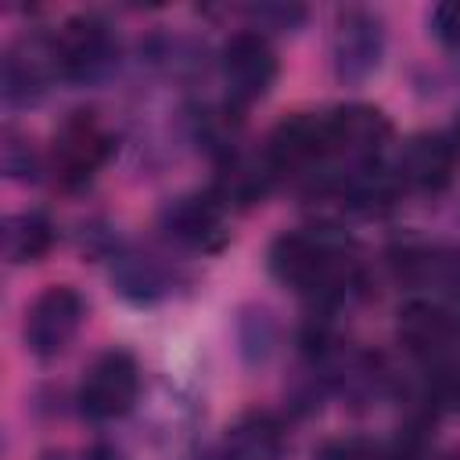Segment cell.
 Masks as SVG:
<instances>
[{
  "mask_svg": "<svg viewBox=\"0 0 460 460\" xmlns=\"http://www.w3.org/2000/svg\"><path fill=\"white\" fill-rule=\"evenodd\" d=\"M385 58V22L367 7L338 11L331 25V68L338 83L356 86L377 72Z\"/></svg>",
  "mask_w": 460,
  "mask_h": 460,
  "instance_id": "cell-2",
  "label": "cell"
},
{
  "mask_svg": "<svg viewBox=\"0 0 460 460\" xmlns=\"http://www.w3.org/2000/svg\"><path fill=\"white\" fill-rule=\"evenodd\" d=\"M399 338L428 367L442 359H460V320L438 302H406L399 313Z\"/></svg>",
  "mask_w": 460,
  "mask_h": 460,
  "instance_id": "cell-11",
  "label": "cell"
},
{
  "mask_svg": "<svg viewBox=\"0 0 460 460\" xmlns=\"http://www.w3.org/2000/svg\"><path fill=\"white\" fill-rule=\"evenodd\" d=\"M43 460H108L101 449H90V453H83V456H68V453H47Z\"/></svg>",
  "mask_w": 460,
  "mask_h": 460,
  "instance_id": "cell-22",
  "label": "cell"
},
{
  "mask_svg": "<svg viewBox=\"0 0 460 460\" xmlns=\"http://www.w3.org/2000/svg\"><path fill=\"white\" fill-rule=\"evenodd\" d=\"M284 428L273 413L252 410L237 417L223 435V460H280Z\"/></svg>",
  "mask_w": 460,
  "mask_h": 460,
  "instance_id": "cell-14",
  "label": "cell"
},
{
  "mask_svg": "<svg viewBox=\"0 0 460 460\" xmlns=\"http://www.w3.org/2000/svg\"><path fill=\"white\" fill-rule=\"evenodd\" d=\"M140 395V363L126 349H111L93 359L79 385V413L86 420H119Z\"/></svg>",
  "mask_w": 460,
  "mask_h": 460,
  "instance_id": "cell-5",
  "label": "cell"
},
{
  "mask_svg": "<svg viewBox=\"0 0 460 460\" xmlns=\"http://www.w3.org/2000/svg\"><path fill=\"white\" fill-rule=\"evenodd\" d=\"M280 341V323L266 305H244L237 313V352L248 367H262Z\"/></svg>",
  "mask_w": 460,
  "mask_h": 460,
  "instance_id": "cell-17",
  "label": "cell"
},
{
  "mask_svg": "<svg viewBox=\"0 0 460 460\" xmlns=\"http://www.w3.org/2000/svg\"><path fill=\"white\" fill-rule=\"evenodd\" d=\"M266 266L277 284H284L313 302H323V305L338 302L349 288V262H345L341 248L320 230L280 234L266 252Z\"/></svg>",
  "mask_w": 460,
  "mask_h": 460,
  "instance_id": "cell-1",
  "label": "cell"
},
{
  "mask_svg": "<svg viewBox=\"0 0 460 460\" xmlns=\"http://www.w3.org/2000/svg\"><path fill=\"white\" fill-rule=\"evenodd\" d=\"M83 320H86L83 295L75 288H68V284H54V288L40 291L36 302L25 309L22 341L36 359H54L79 334Z\"/></svg>",
  "mask_w": 460,
  "mask_h": 460,
  "instance_id": "cell-4",
  "label": "cell"
},
{
  "mask_svg": "<svg viewBox=\"0 0 460 460\" xmlns=\"http://www.w3.org/2000/svg\"><path fill=\"white\" fill-rule=\"evenodd\" d=\"M4 259L11 266H25V262H40L54 241H58V226L47 212L29 208V212H14L4 219Z\"/></svg>",
  "mask_w": 460,
  "mask_h": 460,
  "instance_id": "cell-15",
  "label": "cell"
},
{
  "mask_svg": "<svg viewBox=\"0 0 460 460\" xmlns=\"http://www.w3.org/2000/svg\"><path fill=\"white\" fill-rule=\"evenodd\" d=\"M111 280L129 302H155L169 291V270L155 255H119Z\"/></svg>",
  "mask_w": 460,
  "mask_h": 460,
  "instance_id": "cell-16",
  "label": "cell"
},
{
  "mask_svg": "<svg viewBox=\"0 0 460 460\" xmlns=\"http://www.w3.org/2000/svg\"><path fill=\"white\" fill-rule=\"evenodd\" d=\"M277 68L280 65H277L270 40L255 29H241L223 43L219 72H223V83L234 104H252L266 97L277 83Z\"/></svg>",
  "mask_w": 460,
  "mask_h": 460,
  "instance_id": "cell-7",
  "label": "cell"
},
{
  "mask_svg": "<svg viewBox=\"0 0 460 460\" xmlns=\"http://www.w3.org/2000/svg\"><path fill=\"white\" fill-rule=\"evenodd\" d=\"M331 155L327 111H295L273 126L266 140V162L273 172H295L323 162Z\"/></svg>",
  "mask_w": 460,
  "mask_h": 460,
  "instance_id": "cell-10",
  "label": "cell"
},
{
  "mask_svg": "<svg viewBox=\"0 0 460 460\" xmlns=\"http://www.w3.org/2000/svg\"><path fill=\"white\" fill-rule=\"evenodd\" d=\"M428 29H431V36H435L438 43L460 50V0H442V4H435L431 14H428Z\"/></svg>",
  "mask_w": 460,
  "mask_h": 460,
  "instance_id": "cell-21",
  "label": "cell"
},
{
  "mask_svg": "<svg viewBox=\"0 0 460 460\" xmlns=\"http://www.w3.org/2000/svg\"><path fill=\"white\" fill-rule=\"evenodd\" d=\"M456 144L446 133H417L402 144L399 162H395V176L399 183L424 190V194H438L453 183L456 172Z\"/></svg>",
  "mask_w": 460,
  "mask_h": 460,
  "instance_id": "cell-12",
  "label": "cell"
},
{
  "mask_svg": "<svg viewBox=\"0 0 460 460\" xmlns=\"http://www.w3.org/2000/svg\"><path fill=\"white\" fill-rule=\"evenodd\" d=\"M61 79V61H58V47L54 36L43 32H25L18 36L0 61V93L7 108H22V104H36L50 83Z\"/></svg>",
  "mask_w": 460,
  "mask_h": 460,
  "instance_id": "cell-3",
  "label": "cell"
},
{
  "mask_svg": "<svg viewBox=\"0 0 460 460\" xmlns=\"http://www.w3.org/2000/svg\"><path fill=\"white\" fill-rule=\"evenodd\" d=\"M428 402L442 413H460V359L428 367Z\"/></svg>",
  "mask_w": 460,
  "mask_h": 460,
  "instance_id": "cell-18",
  "label": "cell"
},
{
  "mask_svg": "<svg viewBox=\"0 0 460 460\" xmlns=\"http://www.w3.org/2000/svg\"><path fill=\"white\" fill-rule=\"evenodd\" d=\"M0 165H4V172L11 176V180H22V183H29V180H36L40 176V158H36V151L29 147V140H22L18 133H4V144H0Z\"/></svg>",
  "mask_w": 460,
  "mask_h": 460,
  "instance_id": "cell-19",
  "label": "cell"
},
{
  "mask_svg": "<svg viewBox=\"0 0 460 460\" xmlns=\"http://www.w3.org/2000/svg\"><path fill=\"white\" fill-rule=\"evenodd\" d=\"M111 151V137L97 122L93 111H72L54 133V172L65 187H83L104 165Z\"/></svg>",
  "mask_w": 460,
  "mask_h": 460,
  "instance_id": "cell-8",
  "label": "cell"
},
{
  "mask_svg": "<svg viewBox=\"0 0 460 460\" xmlns=\"http://www.w3.org/2000/svg\"><path fill=\"white\" fill-rule=\"evenodd\" d=\"M54 47H58V61H61V79H68V83L101 79L115 65V54H119L115 32L101 14H72L58 29Z\"/></svg>",
  "mask_w": 460,
  "mask_h": 460,
  "instance_id": "cell-6",
  "label": "cell"
},
{
  "mask_svg": "<svg viewBox=\"0 0 460 460\" xmlns=\"http://www.w3.org/2000/svg\"><path fill=\"white\" fill-rule=\"evenodd\" d=\"M158 226L165 230L169 241H176L180 248H190V252H219L230 241L226 205L219 201V194H183V198H172L162 208Z\"/></svg>",
  "mask_w": 460,
  "mask_h": 460,
  "instance_id": "cell-9",
  "label": "cell"
},
{
  "mask_svg": "<svg viewBox=\"0 0 460 460\" xmlns=\"http://www.w3.org/2000/svg\"><path fill=\"white\" fill-rule=\"evenodd\" d=\"M453 144H456V151H460V119H456V129H453Z\"/></svg>",
  "mask_w": 460,
  "mask_h": 460,
  "instance_id": "cell-23",
  "label": "cell"
},
{
  "mask_svg": "<svg viewBox=\"0 0 460 460\" xmlns=\"http://www.w3.org/2000/svg\"><path fill=\"white\" fill-rule=\"evenodd\" d=\"M327 133H331V155H345L363 162H374V155L388 144L392 122L374 104H341L327 111Z\"/></svg>",
  "mask_w": 460,
  "mask_h": 460,
  "instance_id": "cell-13",
  "label": "cell"
},
{
  "mask_svg": "<svg viewBox=\"0 0 460 460\" xmlns=\"http://www.w3.org/2000/svg\"><path fill=\"white\" fill-rule=\"evenodd\" d=\"M252 29H277V32H291L305 22V7L302 4H255L244 11Z\"/></svg>",
  "mask_w": 460,
  "mask_h": 460,
  "instance_id": "cell-20",
  "label": "cell"
}]
</instances>
